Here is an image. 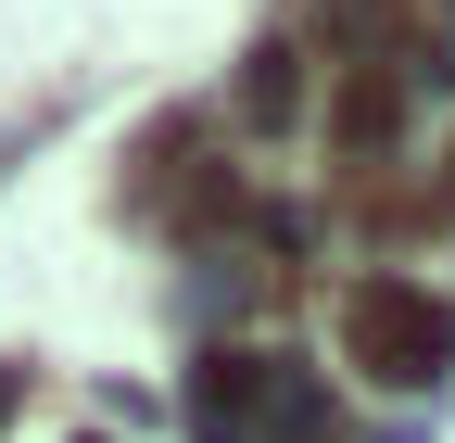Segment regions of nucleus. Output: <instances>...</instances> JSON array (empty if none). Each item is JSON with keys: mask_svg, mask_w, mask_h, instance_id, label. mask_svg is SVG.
I'll return each mask as SVG.
<instances>
[{"mask_svg": "<svg viewBox=\"0 0 455 443\" xmlns=\"http://www.w3.org/2000/svg\"><path fill=\"white\" fill-rule=\"evenodd\" d=\"M341 367L367 380V393H430L443 355H455V317L418 292V279H367V292H341Z\"/></svg>", "mask_w": 455, "mask_h": 443, "instance_id": "nucleus-1", "label": "nucleus"}, {"mask_svg": "<svg viewBox=\"0 0 455 443\" xmlns=\"http://www.w3.org/2000/svg\"><path fill=\"white\" fill-rule=\"evenodd\" d=\"M329 140H341V152H392V140H405V77H392V64L341 77V115H329Z\"/></svg>", "mask_w": 455, "mask_h": 443, "instance_id": "nucleus-2", "label": "nucleus"}, {"mask_svg": "<svg viewBox=\"0 0 455 443\" xmlns=\"http://www.w3.org/2000/svg\"><path fill=\"white\" fill-rule=\"evenodd\" d=\"M291 89H304V51H253V77H241V115H253V127H291V115H304Z\"/></svg>", "mask_w": 455, "mask_h": 443, "instance_id": "nucleus-3", "label": "nucleus"}]
</instances>
